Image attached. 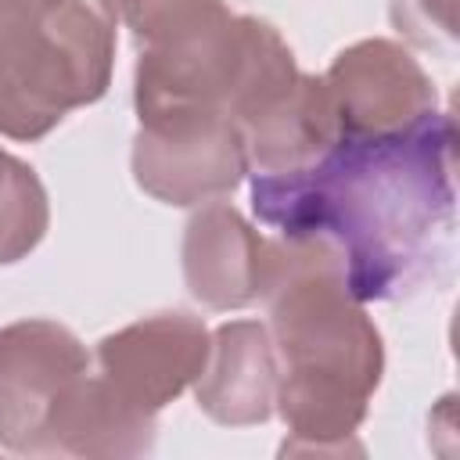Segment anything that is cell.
<instances>
[{
  "label": "cell",
  "mask_w": 460,
  "mask_h": 460,
  "mask_svg": "<svg viewBox=\"0 0 460 460\" xmlns=\"http://www.w3.org/2000/svg\"><path fill=\"white\" fill-rule=\"evenodd\" d=\"M277 349L270 327L259 320H230L212 331L208 359L194 381L205 417L226 428L270 420L277 406Z\"/></svg>",
  "instance_id": "30bf717a"
},
{
  "label": "cell",
  "mask_w": 460,
  "mask_h": 460,
  "mask_svg": "<svg viewBox=\"0 0 460 460\" xmlns=\"http://www.w3.org/2000/svg\"><path fill=\"white\" fill-rule=\"evenodd\" d=\"M392 25L417 47H453L456 0H392Z\"/></svg>",
  "instance_id": "5bb4252c"
},
{
  "label": "cell",
  "mask_w": 460,
  "mask_h": 460,
  "mask_svg": "<svg viewBox=\"0 0 460 460\" xmlns=\"http://www.w3.org/2000/svg\"><path fill=\"white\" fill-rule=\"evenodd\" d=\"M295 79V54L270 22L212 4L144 40L133 104L140 122L230 115L244 129L288 93Z\"/></svg>",
  "instance_id": "3957f363"
},
{
  "label": "cell",
  "mask_w": 460,
  "mask_h": 460,
  "mask_svg": "<svg viewBox=\"0 0 460 460\" xmlns=\"http://www.w3.org/2000/svg\"><path fill=\"white\" fill-rule=\"evenodd\" d=\"M155 442V413L126 402L101 374H83L47 424L43 456H140Z\"/></svg>",
  "instance_id": "8fae6325"
},
{
  "label": "cell",
  "mask_w": 460,
  "mask_h": 460,
  "mask_svg": "<svg viewBox=\"0 0 460 460\" xmlns=\"http://www.w3.org/2000/svg\"><path fill=\"white\" fill-rule=\"evenodd\" d=\"M208 327L190 313H155L97 341L101 377L137 410L158 413L208 359Z\"/></svg>",
  "instance_id": "ba28073f"
},
{
  "label": "cell",
  "mask_w": 460,
  "mask_h": 460,
  "mask_svg": "<svg viewBox=\"0 0 460 460\" xmlns=\"http://www.w3.org/2000/svg\"><path fill=\"white\" fill-rule=\"evenodd\" d=\"M338 137H392L438 111V93L424 65L395 40H359L320 75Z\"/></svg>",
  "instance_id": "8992f818"
},
{
  "label": "cell",
  "mask_w": 460,
  "mask_h": 460,
  "mask_svg": "<svg viewBox=\"0 0 460 460\" xmlns=\"http://www.w3.org/2000/svg\"><path fill=\"white\" fill-rule=\"evenodd\" d=\"M50 205L32 165L0 147V266L25 259L47 234Z\"/></svg>",
  "instance_id": "4fadbf2b"
},
{
  "label": "cell",
  "mask_w": 460,
  "mask_h": 460,
  "mask_svg": "<svg viewBox=\"0 0 460 460\" xmlns=\"http://www.w3.org/2000/svg\"><path fill=\"white\" fill-rule=\"evenodd\" d=\"M212 4H223V0H119V11L126 18V25L133 29V36L144 43L147 36L165 29L169 22H176L190 11L212 7Z\"/></svg>",
  "instance_id": "9a60e30c"
},
{
  "label": "cell",
  "mask_w": 460,
  "mask_h": 460,
  "mask_svg": "<svg viewBox=\"0 0 460 460\" xmlns=\"http://www.w3.org/2000/svg\"><path fill=\"white\" fill-rule=\"evenodd\" d=\"M252 208L280 237L327 241L359 302L395 298L453 241V119L435 111L406 133L338 137L302 169L255 172Z\"/></svg>",
  "instance_id": "6da1fadb"
},
{
  "label": "cell",
  "mask_w": 460,
  "mask_h": 460,
  "mask_svg": "<svg viewBox=\"0 0 460 460\" xmlns=\"http://www.w3.org/2000/svg\"><path fill=\"white\" fill-rule=\"evenodd\" d=\"M248 165L255 172H288L323 158L338 144V119L320 75H302L244 129Z\"/></svg>",
  "instance_id": "7c38bea8"
},
{
  "label": "cell",
  "mask_w": 460,
  "mask_h": 460,
  "mask_svg": "<svg viewBox=\"0 0 460 460\" xmlns=\"http://www.w3.org/2000/svg\"><path fill=\"white\" fill-rule=\"evenodd\" d=\"M277 349V410L288 424L280 453H345L381 385L385 349L363 302L349 291L341 255L327 241H277V270L262 295Z\"/></svg>",
  "instance_id": "7a4b0ae2"
},
{
  "label": "cell",
  "mask_w": 460,
  "mask_h": 460,
  "mask_svg": "<svg viewBox=\"0 0 460 460\" xmlns=\"http://www.w3.org/2000/svg\"><path fill=\"white\" fill-rule=\"evenodd\" d=\"M119 0H0V133L47 137L104 97Z\"/></svg>",
  "instance_id": "277c9868"
},
{
  "label": "cell",
  "mask_w": 460,
  "mask_h": 460,
  "mask_svg": "<svg viewBox=\"0 0 460 460\" xmlns=\"http://www.w3.org/2000/svg\"><path fill=\"white\" fill-rule=\"evenodd\" d=\"M277 270V241L262 237L234 205L205 201L183 230V280L208 309L259 302Z\"/></svg>",
  "instance_id": "9c48e42d"
},
{
  "label": "cell",
  "mask_w": 460,
  "mask_h": 460,
  "mask_svg": "<svg viewBox=\"0 0 460 460\" xmlns=\"http://www.w3.org/2000/svg\"><path fill=\"white\" fill-rule=\"evenodd\" d=\"M90 370L83 341L54 320H18L0 331V446L43 453L50 413Z\"/></svg>",
  "instance_id": "52a82bcc"
},
{
  "label": "cell",
  "mask_w": 460,
  "mask_h": 460,
  "mask_svg": "<svg viewBox=\"0 0 460 460\" xmlns=\"http://www.w3.org/2000/svg\"><path fill=\"white\" fill-rule=\"evenodd\" d=\"M133 180L165 205H205L237 190L248 176L244 133L230 115H176L140 122L133 137Z\"/></svg>",
  "instance_id": "5b68a950"
}]
</instances>
